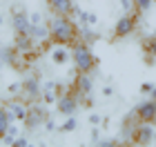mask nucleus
<instances>
[{
    "mask_svg": "<svg viewBox=\"0 0 156 147\" xmlns=\"http://www.w3.org/2000/svg\"><path fill=\"white\" fill-rule=\"evenodd\" d=\"M72 60V49H67L65 45H56L51 49V62L54 65H67Z\"/></svg>",
    "mask_w": 156,
    "mask_h": 147,
    "instance_id": "obj_15",
    "label": "nucleus"
},
{
    "mask_svg": "<svg viewBox=\"0 0 156 147\" xmlns=\"http://www.w3.org/2000/svg\"><path fill=\"white\" fill-rule=\"evenodd\" d=\"M20 92H23V82H9V87H7V94H9L11 98H18L20 96Z\"/></svg>",
    "mask_w": 156,
    "mask_h": 147,
    "instance_id": "obj_23",
    "label": "nucleus"
},
{
    "mask_svg": "<svg viewBox=\"0 0 156 147\" xmlns=\"http://www.w3.org/2000/svg\"><path fill=\"white\" fill-rule=\"evenodd\" d=\"M147 98H154V100H156V87L152 89V94H150V96H147Z\"/></svg>",
    "mask_w": 156,
    "mask_h": 147,
    "instance_id": "obj_34",
    "label": "nucleus"
},
{
    "mask_svg": "<svg viewBox=\"0 0 156 147\" xmlns=\"http://www.w3.org/2000/svg\"><path fill=\"white\" fill-rule=\"evenodd\" d=\"M120 9H123V13H134L136 11V5H134V0H118Z\"/></svg>",
    "mask_w": 156,
    "mask_h": 147,
    "instance_id": "obj_25",
    "label": "nucleus"
},
{
    "mask_svg": "<svg viewBox=\"0 0 156 147\" xmlns=\"http://www.w3.org/2000/svg\"><path fill=\"white\" fill-rule=\"evenodd\" d=\"M154 145H156V134H154Z\"/></svg>",
    "mask_w": 156,
    "mask_h": 147,
    "instance_id": "obj_36",
    "label": "nucleus"
},
{
    "mask_svg": "<svg viewBox=\"0 0 156 147\" xmlns=\"http://www.w3.org/2000/svg\"><path fill=\"white\" fill-rule=\"evenodd\" d=\"M138 116H136V109H132L129 114H127L123 118V125H120V138H123L125 143H129L132 141V134H134V129L138 127Z\"/></svg>",
    "mask_w": 156,
    "mask_h": 147,
    "instance_id": "obj_11",
    "label": "nucleus"
},
{
    "mask_svg": "<svg viewBox=\"0 0 156 147\" xmlns=\"http://www.w3.org/2000/svg\"><path fill=\"white\" fill-rule=\"evenodd\" d=\"M134 5H136V11H150L152 9V5H154V0H134Z\"/></svg>",
    "mask_w": 156,
    "mask_h": 147,
    "instance_id": "obj_24",
    "label": "nucleus"
},
{
    "mask_svg": "<svg viewBox=\"0 0 156 147\" xmlns=\"http://www.w3.org/2000/svg\"><path fill=\"white\" fill-rule=\"evenodd\" d=\"M49 31L54 45H72L78 38V25L69 16H54L49 23Z\"/></svg>",
    "mask_w": 156,
    "mask_h": 147,
    "instance_id": "obj_1",
    "label": "nucleus"
},
{
    "mask_svg": "<svg viewBox=\"0 0 156 147\" xmlns=\"http://www.w3.org/2000/svg\"><path fill=\"white\" fill-rule=\"evenodd\" d=\"M2 25H5V18H2V16H0V27H2Z\"/></svg>",
    "mask_w": 156,
    "mask_h": 147,
    "instance_id": "obj_35",
    "label": "nucleus"
},
{
    "mask_svg": "<svg viewBox=\"0 0 156 147\" xmlns=\"http://www.w3.org/2000/svg\"><path fill=\"white\" fill-rule=\"evenodd\" d=\"M143 56L147 65H154L156 62V36H150L143 40Z\"/></svg>",
    "mask_w": 156,
    "mask_h": 147,
    "instance_id": "obj_20",
    "label": "nucleus"
},
{
    "mask_svg": "<svg viewBox=\"0 0 156 147\" xmlns=\"http://www.w3.org/2000/svg\"><path fill=\"white\" fill-rule=\"evenodd\" d=\"M98 38H101V33L91 25H80L78 27V40H83V43H87V45H94Z\"/></svg>",
    "mask_w": 156,
    "mask_h": 147,
    "instance_id": "obj_17",
    "label": "nucleus"
},
{
    "mask_svg": "<svg viewBox=\"0 0 156 147\" xmlns=\"http://www.w3.org/2000/svg\"><path fill=\"white\" fill-rule=\"evenodd\" d=\"M80 107V96H78L74 89H67L58 100H56V111L62 116H72L76 114V109Z\"/></svg>",
    "mask_w": 156,
    "mask_h": 147,
    "instance_id": "obj_5",
    "label": "nucleus"
},
{
    "mask_svg": "<svg viewBox=\"0 0 156 147\" xmlns=\"http://www.w3.org/2000/svg\"><path fill=\"white\" fill-rule=\"evenodd\" d=\"M16 49L23 56H34V49H36V40H34L29 33H16V40H13Z\"/></svg>",
    "mask_w": 156,
    "mask_h": 147,
    "instance_id": "obj_12",
    "label": "nucleus"
},
{
    "mask_svg": "<svg viewBox=\"0 0 156 147\" xmlns=\"http://www.w3.org/2000/svg\"><path fill=\"white\" fill-rule=\"evenodd\" d=\"M49 118V111L45 107V103L38 100V103H29V111H27V118L23 121L25 129H38L40 125H45V121Z\"/></svg>",
    "mask_w": 156,
    "mask_h": 147,
    "instance_id": "obj_3",
    "label": "nucleus"
},
{
    "mask_svg": "<svg viewBox=\"0 0 156 147\" xmlns=\"http://www.w3.org/2000/svg\"><path fill=\"white\" fill-rule=\"evenodd\" d=\"M20 54L16 45H11V47H0V62L2 65H9V67H16L18 62H20Z\"/></svg>",
    "mask_w": 156,
    "mask_h": 147,
    "instance_id": "obj_13",
    "label": "nucleus"
},
{
    "mask_svg": "<svg viewBox=\"0 0 156 147\" xmlns=\"http://www.w3.org/2000/svg\"><path fill=\"white\" fill-rule=\"evenodd\" d=\"M72 89H74L80 98L87 96V94H91V92H94V78H91V74H80V72H76Z\"/></svg>",
    "mask_w": 156,
    "mask_h": 147,
    "instance_id": "obj_10",
    "label": "nucleus"
},
{
    "mask_svg": "<svg viewBox=\"0 0 156 147\" xmlns=\"http://www.w3.org/2000/svg\"><path fill=\"white\" fill-rule=\"evenodd\" d=\"M11 25H13V31L16 33H29V29H31L29 13L18 2H13V7H11Z\"/></svg>",
    "mask_w": 156,
    "mask_h": 147,
    "instance_id": "obj_6",
    "label": "nucleus"
},
{
    "mask_svg": "<svg viewBox=\"0 0 156 147\" xmlns=\"http://www.w3.org/2000/svg\"><path fill=\"white\" fill-rule=\"evenodd\" d=\"M27 145H29V141H27L25 136H18L16 141H13V145H11V147H27Z\"/></svg>",
    "mask_w": 156,
    "mask_h": 147,
    "instance_id": "obj_32",
    "label": "nucleus"
},
{
    "mask_svg": "<svg viewBox=\"0 0 156 147\" xmlns=\"http://www.w3.org/2000/svg\"><path fill=\"white\" fill-rule=\"evenodd\" d=\"M103 96H105V98L114 96V87H109V85H107V87H103Z\"/></svg>",
    "mask_w": 156,
    "mask_h": 147,
    "instance_id": "obj_33",
    "label": "nucleus"
},
{
    "mask_svg": "<svg viewBox=\"0 0 156 147\" xmlns=\"http://www.w3.org/2000/svg\"><path fill=\"white\" fill-rule=\"evenodd\" d=\"M89 141H91V145L96 141H101V125H89Z\"/></svg>",
    "mask_w": 156,
    "mask_h": 147,
    "instance_id": "obj_26",
    "label": "nucleus"
},
{
    "mask_svg": "<svg viewBox=\"0 0 156 147\" xmlns=\"http://www.w3.org/2000/svg\"><path fill=\"white\" fill-rule=\"evenodd\" d=\"M154 2H156V0H154Z\"/></svg>",
    "mask_w": 156,
    "mask_h": 147,
    "instance_id": "obj_38",
    "label": "nucleus"
},
{
    "mask_svg": "<svg viewBox=\"0 0 156 147\" xmlns=\"http://www.w3.org/2000/svg\"><path fill=\"white\" fill-rule=\"evenodd\" d=\"M154 36H156V29H154Z\"/></svg>",
    "mask_w": 156,
    "mask_h": 147,
    "instance_id": "obj_37",
    "label": "nucleus"
},
{
    "mask_svg": "<svg viewBox=\"0 0 156 147\" xmlns=\"http://www.w3.org/2000/svg\"><path fill=\"white\" fill-rule=\"evenodd\" d=\"M29 20H31V25H40L42 23V16H40L38 11H31L29 13Z\"/></svg>",
    "mask_w": 156,
    "mask_h": 147,
    "instance_id": "obj_31",
    "label": "nucleus"
},
{
    "mask_svg": "<svg viewBox=\"0 0 156 147\" xmlns=\"http://www.w3.org/2000/svg\"><path fill=\"white\" fill-rule=\"evenodd\" d=\"M76 127H78V121H76V116L72 114V116H67V121L62 125H58V131H60V134H72V131H76Z\"/></svg>",
    "mask_w": 156,
    "mask_h": 147,
    "instance_id": "obj_21",
    "label": "nucleus"
},
{
    "mask_svg": "<svg viewBox=\"0 0 156 147\" xmlns=\"http://www.w3.org/2000/svg\"><path fill=\"white\" fill-rule=\"evenodd\" d=\"M72 60H74L76 72H80V74H94L98 67V58L91 51V45L83 43L78 38L72 43Z\"/></svg>",
    "mask_w": 156,
    "mask_h": 147,
    "instance_id": "obj_2",
    "label": "nucleus"
},
{
    "mask_svg": "<svg viewBox=\"0 0 156 147\" xmlns=\"http://www.w3.org/2000/svg\"><path fill=\"white\" fill-rule=\"evenodd\" d=\"M154 127H152V123H138V127L134 129V134H132V145H152L154 143Z\"/></svg>",
    "mask_w": 156,
    "mask_h": 147,
    "instance_id": "obj_9",
    "label": "nucleus"
},
{
    "mask_svg": "<svg viewBox=\"0 0 156 147\" xmlns=\"http://www.w3.org/2000/svg\"><path fill=\"white\" fill-rule=\"evenodd\" d=\"M87 121H89V125H101V123H103V116L98 114V111H89V118H87Z\"/></svg>",
    "mask_w": 156,
    "mask_h": 147,
    "instance_id": "obj_29",
    "label": "nucleus"
},
{
    "mask_svg": "<svg viewBox=\"0 0 156 147\" xmlns=\"http://www.w3.org/2000/svg\"><path fill=\"white\" fill-rule=\"evenodd\" d=\"M94 145H98V147H116V145H120V141H116V138H101V141H96Z\"/></svg>",
    "mask_w": 156,
    "mask_h": 147,
    "instance_id": "obj_28",
    "label": "nucleus"
},
{
    "mask_svg": "<svg viewBox=\"0 0 156 147\" xmlns=\"http://www.w3.org/2000/svg\"><path fill=\"white\" fill-rule=\"evenodd\" d=\"M80 25H91V27H96L98 25V16L94 11H80V16L76 18Z\"/></svg>",
    "mask_w": 156,
    "mask_h": 147,
    "instance_id": "obj_22",
    "label": "nucleus"
},
{
    "mask_svg": "<svg viewBox=\"0 0 156 147\" xmlns=\"http://www.w3.org/2000/svg\"><path fill=\"white\" fill-rule=\"evenodd\" d=\"M42 127H45L47 131H58V125H56V123L51 121V118H47V121H45V125H42Z\"/></svg>",
    "mask_w": 156,
    "mask_h": 147,
    "instance_id": "obj_30",
    "label": "nucleus"
},
{
    "mask_svg": "<svg viewBox=\"0 0 156 147\" xmlns=\"http://www.w3.org/2000/svg\"><path fill=\"white\" fill-rule=\"evenodd\" d=\"M7 107H9V111L13 114V118H16V121L23 123L25 118H27V111H29V103H27V100H20V98H18V100H11Z\"/></svg>",
    "mask_w": 156,
    "mask_h": 147,
    "instance_id": "obj_16",
    "label": "nucleus"
},
{
    "mask_svg": "<svg viewBox=\"0 0 156 147\" xmlns=\"http://www.w3.org/2000/svg\"><path fill=\"white\" fill-rule=\"evenodd\" d=\"M138 13L140 11L123 13V16L116 20V25H114V40H123L127 36H132L134 29H136V25H138Z\"/></svg>",
    "mask_w": 156,
    "mask_h": 147,
    "instance_id": "obj_4",
    "label": "nucleus"
},
{
    "mask_svg": "<svg viewBox=\"0 0 156 147\" xmlns=\"http://www.w3.org/2000/svg\"><path fill=\"white\" fill-rule=\"evenodd\" d=\"M156 85H154V82H150V80H147V82H140V87H138V92H140V96H150L152 94V89H154Z\"/></svg>",
    "mask_w": 156,
    "mask_h": 147,
    "instance_id": "obj_27",
    "label": "nucleus"
},
{
    "mask_svg": "<svg viewBox=\"0 0 156 147\" xmlns=\"http://www.w3.org/2000/svg\"><path fill=\"white\" fill-rule=\"evenodd\" d=\"M13 121H16V118H13V114L9 111V107H7V105H0V141H2V136L9 131Z\"/></svg>",
    "mask_w": 156,
    "mask_h": 147,
    "instance_id": "obj_18",
    "label": "nucleus"
},
{
    "mask_svg": "<svg viewBox=\"0 0 156 147\" xmlns=\"http://www.w3.org/2000/svg\"><path fill=\"white\" fill-rule=\"evenodd\" d=\"M134 109H136V116L140 123H156V100L154 98L145 96Z\"/></svg>",
    "mask_w": 156,
    "mask_h": 147,
    "instance_id": "obj_8",
    "label": "nucleus"
},
{
    "mask_svg": "<svg viewBox=\"0 0 156 147\" xmlns=\"http://www.w3.org/2000/svg\"><path fill=\"white\" fill-rule=\"evenodd\" d=\"M29 36L36 40V43H45V40H51V31H49V25H31Z\"/></svg>",
    "mask_w": 156,
    "mask_h": 147,
    "instance_id": "obj_19",
    "label": "nucleus"
},
{
    "mask_svg": "<svg viewBox=\"0 0 156 147\" xmlns=\"http://www.w3.org/2000/svg\"><path fill=\"white\" fill-rule=\"evenodd\" d=\"M40 94H42V85L36 76H27L23 80V92H20V98L27 103H38L40 100Z\"/></svg>",
    "mask_w": 156,
    "mask_h": 147,
    "instance_id": "obj_7",
    "label": "nucleus"
},
{
    "mask_svg": "<svg viewBox=\"0 0 156 147\" xmlns=\"http://www.w3.org/2000/svg\"><path fill=\"white\" fill-rule=\"evenodd\" d=\"M47 7L56 13V16H72L74 0H47Z\"/></svg>",
    "mask_w": 156,
    "mask_h": 147,
    "instance_id": "obj_14",
    "label": "nucleus"
}]
</instances>
